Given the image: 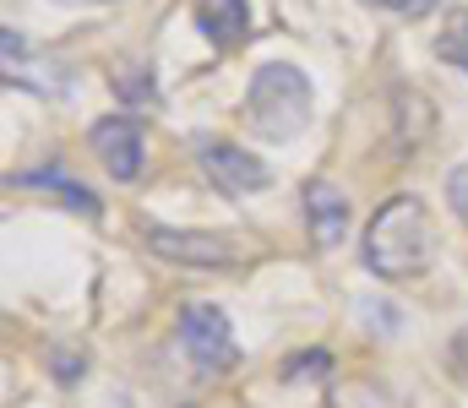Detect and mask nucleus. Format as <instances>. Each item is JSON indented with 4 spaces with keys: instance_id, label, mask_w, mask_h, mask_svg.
<instances>
[{
    "instance_id": "15",
    "label": "nucleus",
    "mask_w": 468,
    "mask_h": 408,
    "mask_svg": "<svg viewBox=\"0 0 468 408\" xmlns=\"http://www.w3.org/2000/svg\"><path fill=\"white\" fill-rule=\"evenodd\" d=\"M66 5H82V0H66ZM93 5H104V0H93Z\"/></svg>"
},
{
    "instance_id": "14",
    "label": "nucleus",
    "mask_w": 468,
    "mask_h": 408,
    "mask_svg": "<svg viewBox=\"0 0 468 408\" xmlns=\"http://www.w3.org/2000/svg\"><path fill=\"white\" fill-rule=\"evenodd\" d=\"M365 5L392 11V16H425V11H436V0H365Z\"/></svg>"
},
{
    "instance_id": "9",
    "label": "nucleus",
    "mask_w": 468,
    "mask_h": 408,
    "mask_svg": "<svg viewBox=\"0 0 468 408\" xmlns=\"http://www.w3.org/2000/svg\"><path fill=\"white\" fill-rule=\"evenodd\" d=\"M16 185H49V191H55V196H66L71 207L99 213V196H88V185H82V180H66V174H55V169H33V174H22Z\"/></svg>"
},
{
    "instance_id": "1",
    "label": "nucleus",
    "mask_w": 468,
    "mask_h": 408,
    "mask_svg": "<svg viewBox=\"0 0 468 408\" xmlns=\"http://www.w3.org/2000/svg\"><path fill=\"white\" fill-rule=\"evenodd\" d=\"M365 267L387 283H403V277H420V272L436 262V224L425 213L420 196H392L370 229H365V246H359Z\"/></svg>"
},
{
    "instance_id": "7",
    "label": "nucleus",
    "mask_w": 468,
    "mask_h": 408,
    "mask_svg": "<svg viewBox=\"0 0 468 408\" xmlns=\"http://www.w3.org/2000/svg\"><path fill=\"white\" fill-rule=\"evenodd\" d=\"M305 224H311V240L333 251L349 235V202H344V191L327 185V180H311L305 185Z\"/></svg>"
},
{
    "instance_id": "6",
    "label": "nucleus",
    "mask_w": 468,
    "mask_h": 408,
    "mask_svg": "<svg viewBox=\"0 0 468 408\" xmlns=\"http://www.w3.org/2000/svg\"><path fill=\"white\" fill-rule=\"evenodd\" d=\"M93 152L104 158V169L115 174V180H136L142 174V126L136 120H125V115H110V120H99L93 131Z\"/></svg>"
},
{
    "instance_id": "11",
    "label": "nucleus",
    "mask_w": 468,
    "mask_h": 408,
    "mask_svg": "<svg viewBox=\"0 0 468 408\" xmlns=\"http://www.w3.org/2000/svg\"><path fill=\"white\" fill-rule=\"evenodd\" d=\"M436 55H441L447 66H463L468 71V11H452V16H447V27L436 33Z\"/></svg>"
},
{
    "instance_id": "10",
    "label": "nucleus",
    "mask_w": 468,
    "mask_h": 408,
    "mask_svg": "<svg viewBox=\"0 0 468 408\" xmlns=\"http://www.w3.org/2000/svg\"><path fill=\"white\" fill-rule=\"evenodd\" d=\"M115 88L125 104H158V82H153V71H147V60H125L115 71Z\"/></svg>"
},
{
    "instance_id": "2",
    "label": "nucleus",
    "mask_w": 468,
    "mask_h": 408,
    "mask_svg": "<svg viewBox=\"0 0 468 408\" xmlns=\"http://www.w3.org/2000/svg\"><path fill=\"white\" fill-rule=\"evenodd\" d=\"M245 115L267 141L300 136L311 126V82L300 66H261L245 93Z\"/></svg>"
},
{
    "instance_id": "4",
    "label": "nucleus",
    "mask_w": 468,
    "mask_h": 408,
    "mask_svg": "<svg viewBox=\"0 0 468 408\" xmlns=\"http://www.w3.org/2000/svg\"><path fill=\"white\" fill-rule=\"evenodd\" d=\"M197 158H202L207 180H213L218 191H229V196H250V191H261V185L272 180V169H267L256 152H245V147H234V141H218V136H202V141H197Z\"/></svg>"
},
{
    "instance_id": "12",
    "label": "nucleus",
    "mask_w": 468,
    "mask_h": 408,
    "mask_svg": "<svg viewBox=\"0 0 468 408\" xmlns=\"http://www.w3.org/2000/svg\"><path fill=\"white\" fill-rule=\"evenodd\" d=\"M327 371H333V354L305 349V354H294V360L283 365V382H316V376H327Z\"/></svg>"
},
{
    "instance_id": "8",
    "label": "nucleus",
    "mask_w": 468,
    "mask_h": 408,
    "mask_svg": "<svg viewBox=\"0 0 468 408\" xmlns=\"http://www.w3.org/2000/svg\"><path fill=\"white\" fill-rule=\"evenodd\" d=\"M191 16H197L202 38H207L213 49H234V44H245V33H250L245 0H191Z\"/></svg>"
},
{
    "instance_id": "3",
    "label": "nucleus",
    "mask_w": 468,
    "mask_h": 408,
    "mask_svg": "<svg viewBox=\"0 0 468 408\" xmlns=\"http://www.w3.org/2000/svg\"><path fill=\"white\" fill-rule=\"evenodd\" d=\"M180 349L207 365V371H234L239 365V343H234V327L218 305H186L180 310Z\"/></svg>"
},
{
    "instance_id": "13",
    "label": "nucleus",
    "mask_w": 468,
    "mask_h": 408,
    "mask_svg": "<svg viewBox=\"0 0 468 408\" xmlns=\"http://www.w3.org/2000/svg\"><path fill=\"white\" fill-rule=\"evenodd\" d=\"M447 207L458 213V224H468V158L447 174Z\"/></svg>"
},
{
    "instance_id": "5",
    "label": "nucleus",
    "mask_w": 468,
    "mask_h": 408,
    "mask_svg": "<svg viewBox=\"0 0 468 408\" xmlns=\"http://www.w3.org/2000/svg\"><path fill=\"white\" fill-rule=\"evenodd\" d=\"M147 251L164 256V262H186V267H234L239 251H234L224 235H191V229H147Z\"/></svg>"
}]
</instances>
